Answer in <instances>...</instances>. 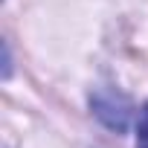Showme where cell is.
<instances>
[{
    "mask_svg": "<svg viewBox=\"0 0 148 148\" xmlns=\"http://www.w3.org/2000/svg\"><path fill=\"white\" fill-rule=\"evenodd\" d=\"M90 108L113 131H125L128 122H131V110H134L131 102H128V96H122L116 90H99V93H93L90 96Z\"/></svg>",
    "mask_w": 148,
    "mask_h": 148,
    "instance_id": "1",
    "label": "cell"
},
{
    "mask_svg": "<svg viewBox=\"0 0 148 148\" xmlns=\"http://www.w3.org/2000/svg\"><path fill=\"white\" fill-rule=\"evenodd\" d=\"M136 148H148V105L139 110V125H136Z\"/></svg>",
    "mask_w": 148,
    "mask_h": 148,
    "instance_id": "2",
    "label": "cell"
}]
</instances>
